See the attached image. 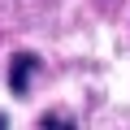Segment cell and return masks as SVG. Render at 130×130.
I'll use <instances>...</instances> for the list:
<instances>
[{
  "instance_id": "6da1fadb",
  "label": "cell",
  "mask_w": 130,
  "mask_h": 130,
  "mask_svg": "<svg viewBox=\"0 0 130 130\" xmlns=\"http://www.w3.org/2000/svg\"><path fill=\"white\" fill-rule=\"evenodd\" d=\"M35 70H39V61H35L30 52H22V56H13V70H9V87H13V91L22 95V91H26V83L35 78Z\"/></svg>"
},
{
  "instance_id": "7a4b0ae2",
  "label": "cell",
  "mask_w": 130,
  "mask_h": 130,
  "mask_svg": "<svg viewBox=\"0 0 130 130\" xmlns=\"http://www.w3.org/2000/svg\"><path fill=\"white\" fill-rule=\"evenodd\" d=\"M43 126H70V117H61V113H48V117H43Z\"/></svg>"
},
{
  "instance_id": "3957f363",
  "label": "cell",
  "mask_w": 130,
  "mask_h": 130,
  "mask_svg": "<svg viewBox=\"0 0 130 130\" xmlns=\"http://www.w3.org/2000/svg\"><path fill=\"white\" fill-rule=\"evenodd\" d=\"M0 126H5V113H0Z\"/></svg>"
}]
</instances>
